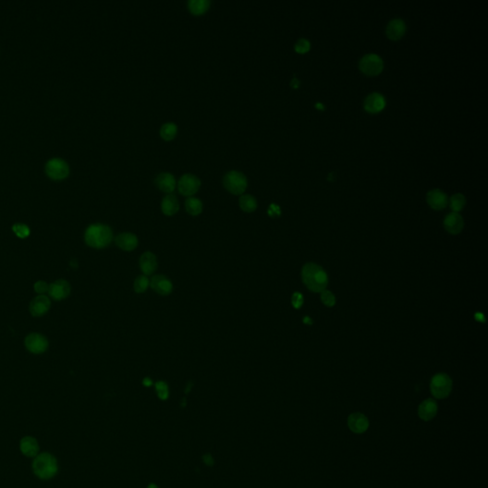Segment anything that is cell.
<instances>
[{"instance_id": "cell-27", "label": "cell", "mask_w": 488, "mask_h": 488, "mask_svg": "<svg viewBox=\"0 0 488 488\" xmlns=\"http://www.w3.org/2000/svg\"><path fill=\"white\" fill-rule=\"evenodd\" d=\"M177 133H178V126L173 122L165 123L164 125H162L160 129V136L164 140L174 139L175 136L177 135Z\"/></svg>"}, {"instance_id": "cell-31", "label": "cell", "mask_w": 488, "mask_h": 488, "mask_svg": "<svg viewBox=\"0 0 488 488\" xmlns=\"http://www.w3.org/2000/svg\"><path fill=\"white\" fill-rule=\"evenodd\" d=\"M320 300H321L323 305H326L328 307H332V306L336 305V298H335L334 294L332 293L331 291H328V290H323L320 293Z\"/></svg>"}, {"instance_id": "cell-36", "label": "cell", "mask_w": 488, "mask_h": 488, "mask_svg": "<svg viewBox=\"0 0 488 488\" xmlns=\"http://www.w3.org/2000/svg\"><path fill=\"white\" fill-rule=\"evenodd\" d=\"M268 214L269 216H271V217L280 216L281 215V209L278 205L272 204V205H270V208H269Z\"/></svg>"}, {"instance_id": "cell-42", "label": "cell", "mask_w": 488, "mask_h": 488, "mask_svg": "<svg viewBox=\"0 0 488 488\" xmlns=\"http://www.w3.org/2000/svg\"><path fill=\"white\" fill-rule=\"evenodd\" d=\"M159 488V487L157 485H155V484H151V485L148 486V488Z\"/></svg>"}, {"instance_id": "cell-24", "label": "cell", "mask_w": 488, "mask_h": 488, "mask_svg": "<svg viewBox=\"0 0 488 488\" xmlns=\"http://www.w3.org/2000/svg\"><path fill=\"white\" fill-rule=\"evenodd\" d=\"M211 2L208 0H190L188 2V8L190 12L195 15H200L207 12Z\"/></svg>"}, {"instance_id": "cell-14", "label": "cell", "mask_w": 488, "mask_h": 488, "mask_svg": "<svg viewBox=\"0 0 488 488\" xmlns=\"http://www.w3.org/2000/svg\"><path fill=\"white\" fill-rule=\"evenodd\" d=\"M348 427L356 434L365 433L369 427V421L366 416L362 413H353L348 417Z\"/></svg>"}, {"instance_id": "cell-21", "label": "cell", "mask_w": 488, "mask_h": 488, "mask_svg": "<svg viewBox=\"0 0 488 488\" xmlns=\"http://www.w3.org/2000/svg\"><path fill=\"white\" fill-rule=\"evenodd\" d=\"M156 183L159 190H161L164 193H167L168 195L171 194L172 192L176 189V185H177L174 176L169 173L160 174L156 180Z\"/></svg>"}, {"instance_id": "cell-1", "label": "cell", "mask_w": 488, "mask_h": 488, "mask_svg": "<svg viewBox=\"0 0 488 488\" xmlns=\"http://www.w3.org/2000/svg\"><path fill=\"white\" fill-rule=\"evenodd\" d=\"M302 279L306 287L315 293H321L328 284V276L316 263H306L302 270Z\"/></svg>"}, {"instance_id": "cell-6", "label": "cell", "mask_w": 488, "mask_h": 488, "mask_svg": "<svg viewBox=\"0 0 488 488\" xmlns=\"http://www.w3.org/2000/svg\"><path fill=\"white\" fill-rule=\"evenodd\" d=\"M359 68L361 72L367 76H376L383 70V61L378 55L369 54L361 59Z\"/></svg>"}, {"instance_id": "cell-11", "label": "cell", "mask_w": 488, "mask_h": 488, "mask_svg": "<svg viewBox=\"0 0 488 488\" xmlns=\"http://www.w3.org/2000/svg\"><path fill=\"white\" fill-rule=\"evenodd\" d=\"M150 286L156 293L160 296H168L173 291V283L167 277L163 275L153 277L150 281Z\"/></svg>"}, {"instance_id": "cell-5", "label": "cell", "mask_w": 488, "mask_h": 488, "mask_svg": "<svg viewBox=\"0 0 488 488\" xmlns=\"http://www.w3.org/2000/svg\"><path fill=\"white\" fill-rule=\"evenodd\" d=\"M225 189L233 195H243L247 188V179L243 173L238 171L228 172L223 178Z\"/></svg>"}, {"instance_id": "cell-28", "label": "cell", "mask_w": 488, "mask_h": 488, "mask_svg": "<svg viewBox=\"0 0 488 488\" xmlns=\"http://www.w3.org/2000/svg\"><path fill=\"white\" fill-rule=\"evenodd\" d=\"M466 204L465 196L463 194H455L450 197V208L454 213L461 212Z\"/></svg>"}, {"instance_id": "cell-34", "label": "cell", "mask_w": 488, "mask_h": 488, "mask_svg": "<svg viewBox=\"0 0 488 488\" xmlns=\"http://www.w3.org/2000/svg\"><path fill=\"white\" fill-rule=\"evenodd\" d=\"M304 305V296L299 292H296L292 296V305L294 308L300 309Z\"/></svg>"}, {"instance_id": "cell-38", "label": "cell", "mask_w": 488, "mask_h": 488, "mask_svg": "<svg viewBox=\"0 0 488 488\" xmlns=\"http://www.w3.org/2000/svg\"><path fill=\"white\" fill-rule=\"evenodd\" d=\"M142 383H143V385H144V386L148 387V386H151V385L153 384V381H152V379H151V378H145L143 379Z\"/></svg>"}, {"instance_id": "cell-40", "label": "cell", "mask_w": 488, "mask_h": 488, "mask_svg": "<svg viewBox=\"0 0 488 488\" xmlns=\"http://www.w3.org/2000/svg\"><path fill=\"white\" fill-rule=\"evenodd\" d=\"M304 322H305V324L311 325V324L313 323V320H312V319H311V318L309 317H305V318H304Z\"/></svg>"}, {"instance_id": "cell-16", "label": "cell", "mask_w": 488, "mask_h": 488, "mask_svg": "<svg viewBox=\"0 0 488 488\" xmlns=\"http://www.w3.org/2000/svg\"><path fill=\"white\" fill-rule=\"evenodd\" d=\"M115 244L123 251L130 252L137 247L138 240L132 233H122L115 238Z\"/></svg>"}, {"instance_id": "cell-26", "label": "cell", "mask_w": 488, "mask_h": 488, "mask_svg": "<svg viewBox=\"0 0 488 488\" xmlns=\"http://www.w3.org/2000/svg\"><path fill=\"white\" fill-rule=\"evenodd\" d=\"M240 207L246 213H252L257 207L256 198L251 195H243L240 198Z\"/></svg>"}, {"instance_id": "cell-10", "label": "cell", "mask_w": 488, "mask_h": 488, "mask_svg": "<svg viewBox=\"0 0 488 488\" xmlns=\"http://www.w3.org/2000/svg\"><path fill=\"white\" fill-rule=\"evenodd\" d=\"M427 201L428 205L434 210H442L448 204V196L441 190L434 189L427 193Z\"/></svg>"}, {"instance_id": "cell-18", "label": "cell", "mask_w": 488, "mask_h": 488, "mask_svg": "<svg viewBox=\"0 0 488 488\" xmlns=\"http://www.w3.org/2000/svg\"><path fill=\"white\" fill-rule=\"evenodd\" d=\"M406 32V25L402 19H393L386 27V36L393 41L403 38Z\"/></svg>"}, {"instance_id": "cell-9", "label": "cell", "mask_w": 488, "mask_h": 488, "mask_svg": "<svg viewBox=\"0 0 488 488\" xmlns=\"http://www.w3.org/2000/svg\"><path fill=\"white\" fill-rule=\"evenodd\" d=\"M46 171L52 179L61 180L68 176L69 167L67 163L61 159H52L47 163Z\"/></svg>"}, {"instance_id": "cell-13", "label": "cell", "mask_w": 488, "mask_h": 488, "mask_svg": "<svg viewBox=\"0 0 488 488\" xmlns=\"http://www.w3.org/2000/svg\"><path fill=\"white\" fill-rule=\"evenodd\" d=\"M25 343L28 350L35 354L43 353L48 347V342L46 341V339L38 334L29 335L26 338Z\"/></svg>"}, {"instance_id": "cell-39", "label": "cell", "mask_w": 488, "mask_h": 488, "mask_svg": "<svg viewBox=\"0 0 488 488\" xmlns=\"http://www.w3.org/2000/svg\"><path fill=\"white\" fill-rule=\"evenodd\" d=\"M299 86H300V81L296 77H294L293 80L291 82V87L294 89H297V88H299Z\"/></svg>"}, {"instance_id": "cell-33", "label": "cell", "mask_w": 488, "mask_h": 488, "mask_svg": "<svg viewBox=\"0 0 488 488\" xmlns=\"http://www.w3.org/2000/svg\"><path fill=\"white\" fill-rule=\"evenodd\" d=\"M12 230L13 232L15 233V235L18 237V238H21V239H24L26 237L29 236L30 234V229L27 225L25 224H14L13 227H12Z\"/></svg>"}, {"instance_id": "cell-25", "label": "cell", "mask_w": 488, "mask_h": 488, "mask_svg": "<svg viewBox=\"0 0 488 488\" xmlns=\"http://www.w3.org/2000/svg\"><path fill=\"white\" fill-rule=\"evenodd\" d=\"M185 209L191 216H198L203 210V204L200 199L190 196L185 201Z\"/></svg>"}, {"instance_id": "cell-12", "label": "cell", "mask_w": 488, "mask_h": 488, "mask_svg": "<svg viewBox=\"0 0 488 488\" xmlns=\"http://www.w3.org/2000/svg\"><path fill=\"white\" fill-rule=\"evenodd\" d=\"M443 225L445 230L449 234L458 235L464 229V219L459 213L452 212L445 217L443 220Z\"/></svg>"}, {"instance_id": "cell-32", "label": "cell", "mask_w": 488, "mask_h": 488, "mask_svg": "<svg viewBox=\"0 0 488 488\" xmlns=\"http://www.w3.org/2000/svg\"><path fill=\"white\" fill-rule=\"evenodd\" d=\"M310 42L305 39V38H301L296 44H295V51L298 53V54H306L310 51Z\"/></svg>"}, {"instance_id": "cell-29", "label": "cell", "mask_w": 488, "mask_h": 488, "mask_svg": "<svg viewBox=\"0 0 488 488\" xmlns=\"http://www.w3.org/2000/svg\"><path fill=\"white\" fill-rule=\"evenodd\" d=\"M150 286V281L147 276H139L134 281V290L135 293H144Z\"/></svg>"}, {"instance_id": "cell-30", "label": "cell", "mask_w": 488, "mask_h": 488, "mask_svg": "<svg viewBox=\"0 0 488 488\" xmlns=\"http://www.w3.org/2000/svg\"><path fill=\"white\" fill-rule=\"evenodd\" d=\"M157 394L159 396V399L162 401H165L169 398V387L168 384L165 381H158L155 385Z\"/></svg>"}, {"instance_id": "cell-3", "label": "cell", "mask_w": 488, "mask_h": 488, "mask_svg": "<svg viewBox=\"0 0 488 488\" xmlns=\"http://www.w3.org/2000/svg\"><path fill=\"white\" fill-rule=\"evenodd\" d=\"M34 471L41 479H51L58 472V464L56 459L48 453H43L34 461Z\"/></svg>"}, {"instance_id": "cell-17", "label": "cell", "mask_w": 488, "mask_h": 488, "mask_svg": "<svg viewBox=\"0 0 488 488\" xmlns=\"http://www.w3.org/2000/svg\"><path fill=\"white\" fill-rule=\"evenodd\" d=\"M139 268L144 276H150L155 273L158 268L157 256L152 252L143 253L139 258Z\"/></svg>"}, {"instance_id": "cell-37", "label": "cell", "mask_w": 488, "mask_h": 488, "mask_svg": "<svg viewBox=\"0 0 488 488\" xmlns=\"http://www.w3.org/2000/svg\"><path fill=\"white\" fill-rule=\"evenodd\" d=\"M203 462L208 466H213L214 465V459L211 454H206L203 456Z\"/></svg>"}, {"instance_id": "cell-35", "label": "cell", "mask_w": 488, "mask_h": 488, "mask_svg": "<svg viewBox=\"0 0 488 488\" xmlns=\"http://www.w3.org/2000/svg\"><path fill=\"white\" fill-rule=\"evenodd\" d=\"M35 290L37 293L44 294L45 292L49 291V286L44 281H38L35 284Z\"/></svg>"}, {"instance_id": "cell-41", "label": "cell", "mask_w": 488, "mask_h": 488, "mask_svg": "<svg viewBox=\"0 0 488 488\" xmlns=\"http://www.w3.org/2000/svg\"><path fill=\"white\" fill-rule=\"evenodd\" d=\"M191 387H192V384H188V386L186 387V390H185V393H186V394H188V393L190 392V390H191Z\"/></svg>"}, {"instance_id": "cell-7", "label": "cell", "mask_w": 488, "mask_h": 488, "mask_svg": "<svg viewBox=\"0 0 488 488\" xmlns=\"http://www.w3.org/2000/svg\"><path fill=\"white\" fill-rule=\"evenodd\" d=\"M200 185H201L200 180L197 177H195V175L186 174L181 178L180 182L178 183V188L182 195L191 196L195 195V193L199 190Z\"/></svg>"}, {"instance_id": "cell-4", "label": "cell", "mask_w": 488, "mask_h": 488, "mask_svg": "<svg viewBox=\"0 0 488 488\" xmlns=\"http://www.w3.org/2000/svg\"><path fill=\"white\" fill-rule=\"evenodd\" d=\"M452 385L451 378L447 374L439 373L431 379L430 390L436 399H445L451 393Z\"/></svg>"}, {"instance_id": "cell-19", "label": "cell", "mask_w": 488, "mask_h": 488, "mask_svg": "<svg viewBox=\"0 0 488 488\" xmlns=\"http://www.w3.org/2000/svg\"><path fill=\"white\" fill-rule=\"evenodd\" d=\"M50 306H51V302L49 298L44 295H40L36 299H34L33 302L31 303L30 311L33 316L39 317L45 314L49 310Z\"/></svg>"}, {"instance_id": "cell-15", "label": "cell", "mask_w": 488, "mask_h": 488, "mask_svg": "<svg viewBox=\"0 0 488 488\" xmlns=\"http://www.w3.org/2000/svg\"><path fill=\"white\" fill-rule=\"evenodd\" d=\"M437 413H438V404L432 399H427L419 405L418 415L425 422H429L433 420L437 415Z\"/></svg>"}, {"instance_id": "cell-8", "label": "cell", "mask_w": 488, "mask_h": 488, "mask_svg": "<svg viewBox=\"0 0 488 488\" xmlns=\"http://www.w3.org/2000/svg\"><path fill=\"white\" fill-rule=\"evenodd\" d=\"M386 106V101L384 97L379 94V93H372L369 96H367L364 103L365 110L372 114L376 115L380 113Z\"/></svg>"}, {"instance_id": "cell-20", "label": "cell", "mask_w": 488, "mask_h": 488, "mask_svg": "<svg viewBox=\"0 0 488 488\" xmlns=\"http://www.w3.org/2000/svg\"><path fill=\"white\" fill-rule=\"evenodd\" d=\"M50 296L55 300H63L70 294V285L66 281H58L49 286Z\"/></svg>"}, {"instance_id": "cell-23", "label": "cell", "mask_w": 488, "mask_h": 488, "mask_svg": "<svg viewBox=\"0 0 488 488\" xmlns=\"http://www.w3.org/2000/svg\"><path fill=\"white\" fill-rule=\"evenodd\" d=\"M20 449L28 457H35L38 452V443L37 439L32 437H25L20 442Z\"/></svg>"}, {"instance_id": "cell-22", "label": "cell", "mask_w": 488, "mask_h": 488, "mask_svg": "<svg viewBox=\"0 0 488 488\" xmlns=\"http://www.w3.org/2000/svg\"><path fill=\"white\" fill-rule=\"evenodd\" d=\"M179 210H180V202L176 195L169 194L162 199L161 211L164 215L174 216L179 212Z\"/></svg>"}, {"instance_id": "cell-2", "label": "cell", "mask_w": 488, "mask_h": 488, "mask_svg": "<svg viewBox=\"0 0 488 488\" xmlns=\"http://www.w3.org/2000/svg\"><path fill=\"white\" fill-rule=\"evenodd\" d=\"M113 230L105 224H93L86 230V244L93 248H105L113 242Z\"/></svg>"}]
</instances>
